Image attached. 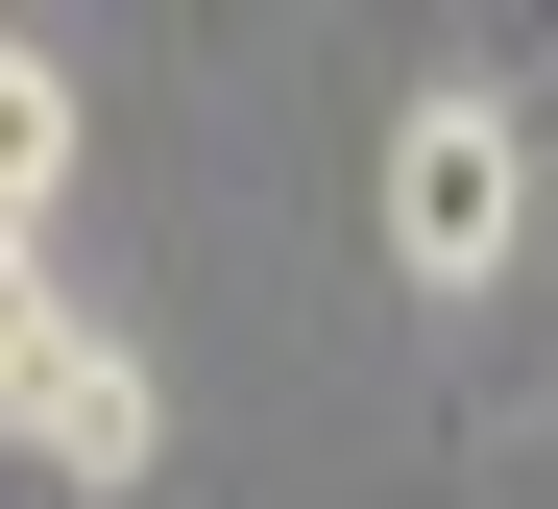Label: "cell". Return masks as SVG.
<instances>
[{
  "label": "cell",
  "mask_w": 558,
  "mask_h": 509,
  "mask_svg": "<svg viewBox=\"0 0 558 509\" xmlns=\"http://www.w3.org/2000/svg\"><path fill=\"white\" fill-rule=\"evenodd\" d=\"M389 267L437 291V316H486V291L534 267V122L486 73H437L413 122H389Z\"/></svg>",
  "instance_id": "6da1fadb"
},
{
  "label": "cell",
  "mask_w": 558,
  "mask_h": 509,
  "mask_svg": "<svg viewBox=\"0 0 558 509\" xmlns=\"http://www.w3.org/2000/svg\"><path fill=\"white\" fill-rule=\"evenodd\" d=\"M0 437H25L49 485H98V509H122V485L170 461V388H146V340H122V316H49L25 364H0Z\"/></svg>",
  "instance_id": "7a4b0ae2"
},
{
  "label": "cell",
  "mask_w": 558,
  "mask_h": 509,
  "mask_svg": "<svg viewBox=\"0 0 558 509\" xmlns=\"http://www.w3.org/2000/svg\"><path fill=\"white\" fill-rule=\"evenodd\" d=\"M73 170H98V146H73V49H49V25H0V243H49V219H73Z\"/></svg>",
  "instance_id": "3957f363"
},
{
  "label": "cell",
  "mask_w": 558,
  "mask_h": 509,
  "mask_svg": "<svg viewBox=\"0 0 558 509\" xmlns=\"http://www.w3.org/2000/svg\"><path fill=\"white\" fill-rule=\"evenodd\" d=\"M49 316H73V267H49V243H0V364H25Z\"/></svg>",
  "instance_id": "277c9868"
}]
</instances>
